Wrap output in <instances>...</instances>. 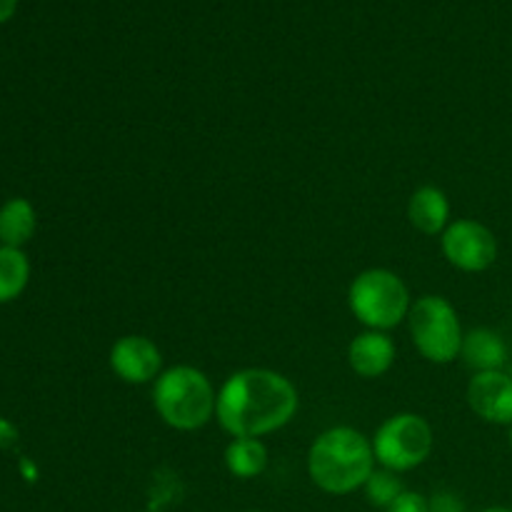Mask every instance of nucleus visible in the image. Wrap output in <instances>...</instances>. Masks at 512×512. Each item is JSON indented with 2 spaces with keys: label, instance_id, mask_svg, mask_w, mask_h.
Returning <instances> with one entry per match:
<instances>
[{
  "label": "nucleus",
  "instance_id": "1",
  "mask_svg": "<svg viewBox=\"0 0 512 512\" xmlns=\"http://www.w3.org/2000/svg\"><path fill=\"white\" fill-rule=\"evenodd\" d=\"M298 408L293 380L278 370L243 368L220 385L215 420L230 438H265L283 430Z\"/></svg>",
  "mask_w": 512,
  "mask_h": 512
},
{
  "label": "nucleus",
  "instance_id": "2",
  "mask_svg": "<svg viewBox=\"0 0 512 512\" xmlns=\"http://www.w3.org/2000/svg\"><path fill=\"white\" fill-rule=\"evenodd\" d=\"M378 468L368 435L350 425H338L313 440L308 450V475L328 495H350L363 490Z\"/></svg>",
  "mask_w": 512,
  "mask_h": 512
},
{
  "label": "nucleus",
  "instance_id": "3",
  "mask_svg": "<svg viewBox=\"0 0 512 512\" xmlns=\"http://www.w3.org/2000/svg\"><path fill=\"white\" fill-rule=\"evenodd\" d=\"M218 390L203 370L173 365L153 383V408L168 428L193 433L215 418Z\"/></svg>",
  "mask_w": 512,
  "mask_h": 512
},
{
  "label": "nucleus",
  "instance_id": "4",
  "mask_svg": "<svg viewBox=\"0 0 512 512\" xmlns=\"http://www.w3.org/2000/svg\"><path fill=\"white\" fill-rule=\"evenodd\" d=\"M348 308L365 330L398 328L408 320L413 298L398 273L388 268H368L353 278L348 288Z\"/></svg>",
  "mask_w": 512,
  "mask_h": 512
},
{
  "label": "nucleus",
  "instance_id": "5",
  "mask_svg": "<svg viewBox=\"0 0 512 512\" xmlns=\"http://www.w3.org/2000/svg\"><path fill=\"white\" fill-rule=\"evenodd\" d=\"M408 328L415 350L428 363L448 365L460 358L465 338L463 323L455 305L443 295H423L415 300L408 315Z\"/></svg>",
  "mask_w": 512,
  "mask_h": 512
},
{
  "label": "nucleus",
  "instance_id": "6",
  "mask_svg": "<svg viewBox=\"0 0 512 512\" xmlns=\"http://www.w3.org/2000/svg\"><path fill=\"white\" fill-rule=\"evenodd\" d=\"M375 463L393 473H408L420 468L433 453V428L418 413H395L378 425L370 438Z\"/></svg>",
  "mask_w": 512,
  "mask_h": 512
},
{
  "label": "nucleus",
  "instance_id": "7",
  "mask_svg": "<svg viewBox=\"0 0 512 512\" xmlns=\"http://www.w3.org/2000/svg\"><path fill=\"white\" fill-rule=\"evenodd\" d=\"M440 250L453 268L463 273H483L498 260V238L475 218L450 220L440 235Z\"/></svg>",
  "mask_w": 512,
  "mask_h": 512
},
{
  "label": "nucleus",
  "instance_id": "8",
  "mask_svg": "<svg viewBox=\"0 0 512 512\" xmlns=\"http://www.w3.org/2000/svg\"><path fill=\"white\" fill-rule=\"evenodd\" d=\"M108 363L115 378L128 385L155 383L163 373V353L145 335H123L115 340Z\"/></svg>",
  "mask_w": 512,
  "mask_h": 512
},
{
  "label": "nucleus",
  "instance_id": "9",
  "mask_svg": "<svg viewBox=\"0 0 512 512\" xmlns=\"http://www.w3.org/2000/svg\"><path fill=\"white\" fill-rule=\"evenodd\" d=\"M468 405L485 423L512 428V375L505 370L475 373L468 383Z\"/></svg>",
  "mask_w": 512,
  "mask_h": 512
},
{
  "label": "nucleus",
  "instance_id": "10",
  "mask_svg": "<svg viewBox=\"0 0 512 512\" xmlns=\"http://www.w3.org/2000/svg\"><path fill=\"white\" fill-rule=\"evenodd\" d=\"M398 358L395 340L383 330H363L348 345V363L358 378L375 380L388 373Z\"/></svg>",
  "mask_w": 512,
  "mask_h": 512
},
{
  "label": "nucleus",
  "instance_id": "11",
  "mask_svg": "<svg viewBox=\"0 0 512 512\" xmlns=\"http://www.w3.org/2000/svg\"><path fill=\"white\" fill-rule=\"evenodd\" d=\"M408 220L418 233L443 235L450 225V200L438 185H420L408 200Z\"/></svg>",
  "mask_w": 512,
  "mask_h": 512
},
{
  "label": "nucleus",
  "instance_id": "12",
  "mask_svg": "<svg viewBox=\"0 0 512 512\" xmlns=\"http://www.w3.org/2000/svg\"><path fill=\"white\" fill-rule=\"evenodd\" d=\"M460 360L468 365L473 373H490V370H503L508 363V345L503 335L490 328H473L465 333Z\"/></svg>",
  "mask_w": 512,
  "mask_h": 512
},
{
  "label": "nucleus",
  "instance_id": "13",
  "mask_svg": "<svg viewBox=\"0 0 512 512\" xmlns=\"http://www.w3.org/2000/svg\"><path fill=\"white\" fill-rule=\"evenodd\" d=\"M38 230V213L28 198H8L0 205V245L20 248L33 240Z\"/></svg>",
  "mask_w": 512,
  "mask_h": 512
},
{
  "label": "nucleus",
  "instance_id": "14",
  "mask_svg": "<svg viewBox=\"0 0 512 512\" xmlns=\"http://www.w3.org/2000/svg\"><path fill=\"white\" fill-rule=\"evenodd\" d=\"M225 468L233 478H260L268 468V448L260 438H233L225 448Z\"/></svg>",
  "mask_w": 512,
  "mask_h": 512
},
{
  "label": "nucleus",
  "instance_id": "15",
  "mask_svg": "<svg viewBox=\"0 0 512 512\" xmlns=\"http://www.w3.org/2000/svg\"><path fill=\"white\" fill-rule=\"evenodd\" d=\"M30 283V260L25 250L0 245V305L13 303Z\"/></svg>",
  "mask_w": 512,
  "mask_h": 512
},
{
  "label": "nucleus",
  "instance_id": "16",
  "mask_svg": "<svg viewBox=\"0 0 512 512\" xmlns=\"http://www.w3.org/2000/svg\"><path fill=\"white\" fill-rule=\"evenodd\" d=\"M403 483H400L398 473L393 470H385V468H375L373 475L368 478V483L363 485V493L368 498V503L373 508H383L388 510L390 505L398 500V495L403 493Z\"/></svg>",
  "mask_w": 512,
  "mask_h": 512
},
{
  "label": "nucleus",
  "instance_id": "17",
  "mask_svg": "<svg viewBox=\"0 0 512 512\" xmlns=\"http://www.w3.org/2000/svg\"><path fill=\"white\" fill-rule=\"evenodd\" d=\"M385 512H430L428 498L423 493H415V490H403Z\"/></svg>",
  "mask_w": 512,
  "mask_h": 512
},
{
  "label": "nucleus",
  "instance_id": "18",
  "mask_svg": "<svg viewBox=\"0 0 512 512\" xmlns=\"http://www.w3.org/2000/svg\"><path fill=\"white\" fill-rule=\"evenodd\" d=\"M430 512H468L465 510V503L450 490H438L428 498Z\"/></svg>",
  "mask_w": 512,
  "mask_h": 512
},
{
  "label": "nucleus",
  "instance_id": "19",
  "mask_svg": "<svg viewBox=\"0 0 512 512\" xmlns=\"http://www.w3.org/2000/svg\"><path fill=\"white\" fill-rule=\"evenodd\" d=\"M18 10V0H0V23H8Z\"/></svg>",
  "mask_w": 512,
  "mask_h": 512
},
{
  "label": "nucleus",
  "instance_id": "20",
  "mask_svg": "<svg viewBox=\"0 0 512 512\" xmlns=\"http://www.w3.org/2000/svg\"><path fill=\"white\" fill-rule=\"evenodd\" d=\"M480 512H512V508H505V505H493V508H485Z\"/></svg>",
  "mask_w": 512,
  "mask_h": 512
},
{
  "label": "nucleus",
  "instance_id": "21",
  "mask_svg": "<svg viewBox=\"0 0 512 512\" xmlns=\"http://www.w3.org/2000/svg\"><path fill=\"white\" fill-rule=\"evenodd\" d=\"M508 443H510V450H512V428H510V433H508Z\"/></svg>",
  "mask_w": 512,
  "mask_h": 512
},
{
  "label": "nucleus",
  "instance_id": "22",
  "mask_svg": "<svg viewBox=\"0 0 512 512\" xmlns=\"http://www.w3.org/2000/svg\"><path fill=\"white\" fill-rule=\"evenodd\" d=\"M248 512H258V510H248Z\"/></svg>",
  "mask_w": 512,
  "mask_h": 512
}]
</instances>
